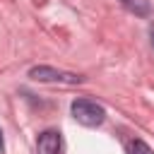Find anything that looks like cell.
Returning a JSON list of instances; mask_svg holds the SVG:
<instances>
[{"instance_id": "6da1fadb", "label": "cell", "mask_w": 154, "mask_h": 154, "mask_svg": "<svg viewBox=\"0 0 154 154\" xmlns=\"http://www.w3.org/2000/svg\"><path fill=\"white\" fill-rule=\"evenodd\" d=\"M70 111H72V118L87 128H96L106 120V108L91 99H75Z\"/></svg>"}, {"instance_id": "7a4b0ae2", "label": "cell", "mask_w": 154, "mask_h": 154, "mask_svg": "<svg viewBox=\"0 0 154 154\" xmlns=\"http://www.w3.org/2000/svg\"><path fill=\"white\" fill-rule=\"evenodd\" d=\"M29 77L36 79V82H63V84H79L82 77L75 75V72H65V70H55V67H48V65H36L29 70Z\"/></svg>"}, {"instance_id": "3957f363", "label": "cell", "mask_w": 154, "mask_h": 154, "mask_svg": "<svg viewBox=\"0 0 154 154\" xmlns=\"http://www.w3.org/2000/svg\"><path fill=\"white\" fill-rule=\"evenodd\" d=\"M60 147H63V140L58 130H46L36 140V154H60Z\"/></svg>"}, {"instance_id": "277c9868", "label": "cell", "mask_w": 154, "mask_h": 154, "mask_svg": "<svg viewBox=\"0 0 154 154\" xmlns=\"http://www.w3.org/2000/svg\"><path fill=\"white\" fill-rule=\"evenodd\" d=\"M120 2H123V7L128 12H132L137 17H149V12H152L149 0H120Z\"/></svg>"}, {"instance_id": "5b68a950", "label": "cell", "mask_w": 154, "mask_h": 154, "mask_svg": "<svg viewBox=\"0 0 154 154\" xmlns=\"http://www.w3.org/2000/svg\"><path fill=\"white\" fill-rule=\"evenodd\" d=\"M128 154H154V149L144 142V140H132L128 144Z\"/></svg>"}, {"instance_id": "8992f818", "label": "cell", "mask_w": 154, "mask_h": 154, "mask_svg": "<svg viewBox=\"0 0 154 154\" xmlns=\"http://www.w3.org/2000/svg\"><path fill=\"white\" fill-rule=\"evenodd\" d=\"M152 46H154V29H152Z\"/></svg>"}, {"instance_id": "52a82bcc", "label": "cell", "mask_w": 154, "mask_h": 154, "mask_svg": "<svg viewBox=\"0 0 154 154\" xmlns=\"http://www.w3.org/2000/svg\"><path fill=\"white\" fill-rule=\"evenodd\" d=\"M0 149H2V132H0Z\"/></svg>"}]
</instances>
